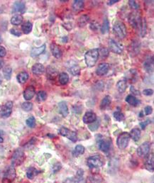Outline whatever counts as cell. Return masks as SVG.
Here are the masks:
<instances>
[{"instance_id":"1","label":"cell","mask_w":154,"mask_h":183,"mask_svg":"<svg viewBox=\"0 0 154 183\" xmlns=\"http://www.w3.org/2000/svg\"><path fill=\"white\" fill-rule=\"evenodd\" d=\"M98 58H99V49L97 48L89 50L85 55V63L88 67H93L95 65Z\"/></svg>"},{"instance_id":"2","label":"cell","mask_w":154,"mask_h":183,"mask_svg":"<svg viewBox=\"0 0 154 183\" xmlns=\"http://www.w3.org/2000/svg\"><path fill=\"white\" fill-rule=\"evenodd\" d=\"M25 159V154L21 148H17L13 153L12 157V165L19 166L23 163Z\"/></svg>"},{"instance_id":"3","label":"cell","mask_w":154,"mask_h":183,"mask_svg":"<svg viewBox=\"0 0 154 183\" xmlns=\"http://www.w3.org/2000/svg\"><path fill=\"white\" fill-rule=\"evenodd\" d=\"M113 31L115 36L119 39H124L127 36V28L124 23L121 22V21H118L114 25L113 27Z\"/></svg>"},{"instance_id":"4","label":"cell","mask_w":154,"mask_h":183,"mask_svg":"<svg viewBox=\"0 0 154 183\" xmlns=\"http://www.w3.org/2000/svg\"><path fill=\"white\" fill-rule=\"evenodd\" d=\"M130 138H131V137H130L129 133H127V132L121 133L118 136L117 140V144L118 148L121 149V150L125 149L128 146V145H129Z\"/></svg>"},{"instance_id":"5","label":"cell","mask_w":154,"mask_h":183,"mask_svg":"<svg viewBox=\"0 0 154 183\" xmlns=\"http://www.w3.org/2000/svg\"><path fill=\"white\" fill-rule=\"evenodd\" d=\"M87 164L90 168H97L102 167L104 162L100 155H95L87 158Z\"/></svg>"},{"instance_id":"6","label":"cell","mask_w":154,"mask_h":183,"mask_svg":"<svg viewBox=\"0 0 154 183\" xmlns=\"http://www.w3.org/2000/svg\"><path fill=\"white\" fill-rule=\"evenodd\" d=\"M142 19L138 12H131L129 16V22L134 29H139L142 24Z\"/></svg>"},{"instance_id":"7","label":"cell","mask_w":154,"mask_h":183,"mask_svg":"<svg viewBox=\"0 0 154 183\" xmlns=\"http://www.w3.org/2000/svg\"><path fill=\"white\" fill-rule=\"evenodd\" d=\"M59 133L61 136L66 137L68 139L72 140V142H76L78 140V136H77L76 132L71 131L69 129L65 127H61L60 129Z\"/></svg>"},{"instance_id":"8","label":"cell","mask_w":154,"mask_h":183,"mask_svg":"<svg viewBox=\"0 0 154 183\" xmlns=\"http://www.w3.org/2000/svg\"><path fill=\"white\" fill-rule=\"evenodd\" d=\"M13 102L9 101L3 106H0V118H7L12 112Z\"/></svg>"},{"instance_id":"9","label":"cell","mask_w":154,"mask_h":183,"mask_svg":"<svg viewBox=\"0 0 154 183\" xmlns=\"http://www.w3.org/2000/svg\"><path fill=\"white\" fill-rule=\"evenodd\" d=\"M16 178V170L14 166H10L7 168L4 174L3 182L4 183H10Z\"/></svg>"},{"instance_id":"10","label":"cell","mask_w":154,"mask_h":183,"mask_svg":"<svg viewBox=\"0 0 154 183\" xmlns=\"http://www.w3.org/2000/svg\"><path fill=\"white\" fill-rule=\"evenodd\" d=\"M109 47L112 52L117 54H121L123 51V45L113 39L109 40Z\"/></svg>"},{"instance_id":"11","label":"cell","mask_w":154,"mask_h":183,"mask_svg":"<svg viewBox=\"0 0 154 183\" xmlns=\"http://www.w3.org/2000/svg\"><path fill=\"white\" fill-rule=\"evenodd\" d=\"M151 144L149 142H144L138 147L136 150V153L138 156L140 157H146L150 152Z\"/></svg>"},{"instance_id":"12","label":"cell","mask_w":154,"mask_h":183,"mask_svg":"<svg viewBox=\"0 0 154 183\" xmlns=\"http://www.w3.org/2000/svg\"><path fill=\"white\" fill-rule=\"evenodd\" d=\"M145 167L146 170L151 172H153L154 170V159L153 154H148L146 156V161L144 162Z\"/></svg>"},{"instance_id":"13","label":"cell","mask_w":154,"mask_h":183,"mask_svg":"<svg viewBox=\"0 0 154 183\" xmlns=\"http://www.w3.org/2000/svg\"><path fill=\"white\" fill-rule=\"evenodd\" d=\"M110 70V65L108 63H101L98 65L96 70V73L99 76H103L107 73Z\"/></svg>"},{"instance_id":"14","label":"cell","mask_w":154,"mask_h":183,"mask_svg":"<svg viewBox=\"0 0 154 183\" xmlns=\"http://www.w3.org/2000/svg\"><path fill=\"white\" fill-rule=\"evenodd\" d=\"M96 120H97V115L94 112H87L85 113L84 116H83V121L85 123H87V124L93 123Z\"/></svg>"},{"instance_id":"15","label":"cell","mask_w":154,"mask_h":183,"mask_svg":"<svg viewBox=\"0 0 154 183\" xmlns=\"http://www.w3.org/2000/svg\"><path fill=\"white\" fill-rule=\"evenodd\" d=\"M129 50L130 54H131L132 56H135L140 52V43L137 40H133L130 45Z\"/></svg>"},{"instance_id":"16","label":"cell","mask_w":154,"mask_h":183,"mask_svg":"<svg viewBox=\"0 0 154 183\" xmlns=\"http://www.w3.org/2000/svg\"><path fill=\"white\" fill-rule=\"evenodd\" d=\"M87 183H105V181L100 174H93L87 178Z\"/></svg>"},{"instance_id":"17","label":"cell","mask_w":154,"mask_h":183,"mask_svg":"<svg viewBox=\"0 0 154 183\" xmlns=\"http://www.w3.org/2000/svg\"><path fill=\"white\" fill-rule=\"evenodd\" d=\"M35 88L33 86L28 87L26 89L23 91V98L27 101L31 100L35 95Z\"/></svg>"},{"instance_id":"18","label":"cell","mask_w":154,"mask_h":183,"mask_svg":"<svg viewBox=\"0 0 154 183\" xmlns=\"http://www.w3.org/2000/svg\"><path fill=\"white\" fill-rule=\"evenodd\" d=\"M51 53H52L53 56H54L55 57H56V58L59 59L62 57V55H63V53H62V50L57 44H55V43L51 44Z\"/></svg>"},{"instance_id":"19","label":"cell","mask_w":154,"mask_h":183,"mask_svg":"<svg viewBox=\"0 0 154 183\" xmlns=\"http://www.w3.org/2000/svg\"><path fill=\"white\" fill-rule=\"evenodd\" d=\"M32 72L36 75H40L44 73L45 71L44 66L40 63H36L35 65H33L31 68Z\"/></svg>"},{"instance_id":"20","label":"cell","mask_w":154,"mask_h":183,"mask_svg":"<svg viewBox=\"0 0 154 183\" xmlns=\"http://www.w3.org/2000/svg\"><path fill=\"white\" fill-rule=\"evenodd\" d=\"M13 12H20L23 13L25 11V4L24 2L18 1L16 2L13 6Z\"/></svg>"},{"instance_id":"21","label":"cell","mask_w":154,"mask_h":183,"mask_svg":"<svg viewBox=\"0 0 154 183\" xmlns=\"http://www.w3.org/2000/svg\"><path fill=\"white\" fill-rule=\"evenodd\" d=\"M58 108L59 112L61 113V115H63V117H66L68 115V107L67 105V103L65 102L62 101L58 103Z\"/></svg>"},{"instance_id":"22","label":"cell","mask_w":154,"mask_h":183,"mask_svg":"<svg viewBox=\"0 0 154 183\" xmlns=\"http://www.w3.org/2000/svg\"><path fill=\"white\" fill-rule=\"evenodd\" d=\"M45 50H46V45L45 44L42 45V46L40 47H38V48H33L31 50V57H35L38 56V55L42 54V53L45 51Z\"/></svg>"},{"instance_id":"23","label":"cell","mask_w":154,"mask_h":183,"mask_svg":"<svg viewBox=\"0 0 154 183\" xmlns=\"http://www.w3.org/2000/svg\"><path fill=\"white\" fill-rule=\"evenodd\" d=\"M144 68L146 69V70L147 72H151L153 71V57L149 56L148 58L146 59V60L144 61Z\"/></svg>"},{"instance_id":"24","label":"cell","mask_w":154,"mask_h":183,"mask_svg":"<svg viewBox=\"0 0 154 183\" xmlns=\"http://www.w3.org/2000/svg\"><path fill=\"white\" fill-rule=\"evenodd\" d=\"M99 148L103 152L106 153L110 148V141L107 140L102 139L99 142Z\"/></svg>"},{"instance_id":"25","label":"cell","mask_w":154,"mask_h":183,"mask_svg":"<svg viewBox=\"0 0 154 183\" xmlns=\"http://www.w3.org/2000/svg\"><path fill=\"white\" fill-rule=\"evenodd\" d=\"M126 102L130 105L134 106H137L140 104V101L138 100L134 96L129 95L126 97Z\"/></svg>"},{"instance_id":"26","label":"cell","mask_w":154,"mask_h":183,"mask_svg":"<svg viewBox=\"0 0 154 183\" xmlns=\"http://www.w3.org/2000/svg\"><path fill=\"white\" fill-rule=\"evenodd\" d=\"M40 173L39 170H38L37 169H36L35 167H30L29 169L27 170L26 172V176L29 179H33L36 175H38V174Z\"/></svg>"},{"instance_id":"27","label":"cell","mask_w":154,"mask_h":183,"mask_svg":"<svg viewBox=\"0 0 154 183\" xmlns=\"http://www.w3.org/2000/svg\"><path fill=\"white\" fill-rule=\"evenodd\" d=\"M130 137L133 139L134 141H138L141 138V131L138 128H135V129H132L131 131V133H129Z\"/></svg>"},{"instance_id":"28","label":"cell","mask_w":154,"mask_h":183,"mask_svg":"<svg viewBox=\"0 0 154 183\" xmlns=\"http://www.w3.org/2000/svg\"><path fill=\"white\" fill-rule=\"evenodd\" d=\"M111 102H112V100H111V97L110 96H105V97L103 98V99L102 100L101 104H100V109H101L102 110L106 109L110 105Z\"/></svg>"},{"instance_id":"29","label":"cell","mask_w":154,"mask_h":183,"mask_svg":"<svg viewBox=\"0 0 154 183\" xmlns=\"http://www.w3.org/2000/svg\"><path fill=\"white\" fill-rule=\"evenodd\" d=\"M84 7V2L82 0H76L74 1V3L72 4V9H73L74 12H79Z\"/></svg>"},{"instance_id":"30","label":"cell","mask_w":154,"mask_h":183,"mask_svg":"<svg viewBox=\"0 0 154 183\" xmlns=\"http://www.w3.org/2000/svg\"><path fill=\"white\" fill-rule=\"evenodd\" d=\"M32 28H33V25H32L31 22L30 21H26L21 26V30L23 32V33L25 34H29V33H31Z\"/></svg>"},{"instance_id":"31","label":"cell","mask_w":154,"mask_h":183,"mask_svg":"<svg viewBox=\"0 0 154 183\" xmlns=\"http://www.w3.org/2000/svg\"><path fill=\"white\" fill-rule=\"evenodd\" d=\"M85 153V147L82 146V145H78L75 146L74 150L72 151V155L74 157H78L80 155H82Z\"/></svg>"},{"instance_id":"32","label":"cell","mask_w":154,"mask_h":183,"mask_svg":"<svg viewBox=\"0 0 154 183\" xmlns=\"http://www.w3.org/2000/svg\"><path fill=\"white\" fill-rule=\"evenodd\" d=\"M117 88L120 93L124 92L127 88V82L125 80H119L117 84Z\"/></svg>"},{"instance_id":"33","label":"cell","mask_w":154,"mask_h":183,"mask_svg":"<svg viewBox=\"0 0 154 183\" xmlns=\"http://www.w3.org/2000/svg\"><path fill=\"white\" fill-rule=\"evenodd\" d=\"M17 81L20 83V84H23L26 82L28 79H29V74L26 72H21L18 74L16 77Z\"/></svg>"},{"instance_id":"34","label":"cell","mask_w":154,"mask_h":183,"mask_svg":"<svg viewBox=\"0 0 154 183\" xmlns=\"http://www.w3.org/2000/svg\"><path fill=\"white\" fill-rule=\"evenodd\" d=\"M23 21V16L21 14H16L14 16H13L11 19V23L13 25L18 26L21 24Z\"/></svg>"},{"instance_id":"35","label":"cell","mask_w":154,"mask_h":183,"mask_svg":"<svg viewBox=\"0 0 154 183\" xmlns=\"http://www.w3.org/2000/svg\"><path fill=\"white\" fill-rule=\"evenodd\" d=\"M89 18L87 15H82V16H81L78 19V26L80 27L85 26L87 23V22L89 21Z\"/></svg>"},{"instance_id":"36","label":"cell","mask_w":154,"mask_h":183,"mask_svg":"<svg viewBox=\"0 0 154 183\" xmlns=\"http://www.w3.org/2000/svg\"><path fill=\"white\" fill-rule=\"evenodd\" d=\"M12 69L10 66H6L3 69V74L4 77L6 80H10L11 77H12Z\"/></svg>"},{"instance_id":"37","label":"cell","mask_w":154,"mask_h":183,"mask_svg":"<svg viewBox=\"0 0 154 183\" xmlns=\"http://www.w3.org/2000/svg\"><path fill=\"white\" fill-rule=\"evenodd\" d=\"M69 80V76L65 72H62L59 74V82L61 85H66Z\"/></svg>"},{"instance_id":"38","label":"cell","mask_w":154,"mask_h":183,"mask_svg":"<svg viewBox=\"0 0 154 183\" xmlns=\"http://www.w3.org/2000/svg\"><path fill=\"white\" fill-rule=\"evenodd\" d=\"M83 174H84V171L82 169H79L77 172L74 183H82L83 182Z\"/></svg>"},{"instance_id":"39","label":"cell","mask_w":154,"mask_h":183,"mask_svg":"<svg viewBox=\"0 0 154 183\" xmlns=\"http://www.w3.org/2000/svg\"><path fill=\"white\" fill-rule=\"evenodd\" d=\"M140 33H141V36L142 37H144L145 35L146 34V29H147V26H146V19H143L142 21V24L140 26Z\"/></svg>"},{"instance_id":"40","label":"cell","mask_w":154,"mask_h":183,"mask_svg":"<svg viewBox=\"0 0 154 183\" xmlns=\"http://www.w3.org/2000/svg\"><path fill=\"white\" fill-rule=\"evenodd\" d=\"M109 30H110V23H109V21L107 19H104L103 24H102V27H101V31L102 33L104 34L107 33L109 32Z\"/></svg>"},{"instance_id":"41","label":"cell","mask_w":154,"mask_h":183,"mask_svg":"<svg viewBox=\"0 0 154 183\" xmlns=\"http://www.w3.org/2000/svg\"><path fill=\"white\" fill-rule=\"evenodd\" d=\"M47 74H48V75L50 78L55 79L58 75V71L50 66V67H48V70H47Z\"/></svg>"},{"instance_id":"42","label":"cell","mask_w":154,"mask_h":183,"mask_svg":"<svg viewBox=\"0 0 154 183\" xmlns=\"http://www.w3.org/2000/svg\"><path fill=\"white\" fill-rule=\"evenodd\" d=\"M70 72L72 75L74 76H78L80 74V68L78 65H72L71 67L70 68Z\"/></svg>"},{"instance_id":"43","label":"cell","mask_w":154,"mask_h":183,"mask_svg":"<svg viewBox=\"0 0 154 183\" xmlns=\"http://www.w3.org/2000/svg\"><path fill=\"white\" fill-rule=\"evenodd\" d=\"M47 99V94L46 92L44 91H40L38 92L36 96V99L38 100L39 102H44L45 100Z\"/></svg>"},{"instance_id":"44","label":"cell","mask_w":154,"mask_h":183,"mask_svg":"<svg viewBox=\"0 0 154 183\" xmlns=\"http://www.w3.org/2000/svg\"><path fill=\"white\" fill-rule=\"evenodd\" d=\"M21 108H22L23 110L26 111V112H29V111H31L32 109H33V104H32L31 102H23V103L21 104Z\"/></svg>"},{"instance_id":"45","label":"cell","mask_w":154,"mask_h":183,"mask_svg":"<svg viewBox=\"0 0 154 183\" xmlns=\"http://www.w3.org/2000/svg\"><path fill=\"white\" fill-rule=\"evenodd\" d=\"M26 125L30 128H34L36 126V119L33 116H31L28 118L26 121Z\"/></svg>"},{"instance_id":"46","label":"cell","mask_w":154,"mask_h":183,"mask_svg":"<svg viewBox=\"0 0 154 183\" xmlns=\"http://www.w3.org/2000/svg\"><path fill=\"white\" fill-rule=\"evenodd\" d=\"M114 117L117 121H121L124 119V115L123 114V113H121L120 111H117L114 113Z\"/></svg>"},{"instance_id":"47","label":"cell","mask_w":154,"mask_h":183,"mask_svg":"<svg viewBox=\"0 0 154 183\" xmlns=\"http://www.w3.org/2000/svg\"><path fill=\"white\" fill-rule=\"evenodd\" d=\"M109 55V50L106 48L99 49V56L102 57V59L106 58Z\"/></svg>"},{"instance_id":"48","label":"cell","mask_w":154,"mask_h":183,"mask_svg":"<svg viewBox=\"0 0 154 183\" xmlns=\"http://www.w3.org/2000/svg\"><path fill=\"white\" fill-rule=\"evenodd\" d=\"M129 4L130 6V7L131 9H133L134 10H137L139 9V4L138 3H136V1H133V0H130L129 1Z\"/></svg>"},{"instance_id":"49","label":"cell","mask_w":154,"mask_h":183,"mask_svg":"<svg viewBox=\"0 0 154 183\" xmlns=\"http://www.w3.org/2000/svg\"><path fill=\"white\" fill-rule=\"evenodd\" d=\"M98 121L99 120H96L95 122H93L94 123L93 125L89 126V129H90L91 131H95V130H97L98 129V127H99V125H100V122Z\"/></svg>"},{"instance_id":"50","label":"cell","mask_w":154,"mask_h":183,"mask_svg":"<svg viewBox=\"0 0 154 183\" xmlns=\"http://www.w3.org/2000/svg\"><path fill=\"white\" fill-rule=\"evenodd\" d=\"M99 28H100L99 23L95 22V21H93V22H92L90 23V29L93 30V31H97V30H99Z\"/></svg>"},{"instance_id":"51","label":"cell","mask_w":154,"mask_h":183,"mask_svg":"<svg viewBox=\"0 0 154 183\" xmlns=\"http://www.w3.org/2000/svg\"><path fill=\"white\" fill-rule=\"evenodd\" d=\"M10 32H11V33L13 34V35L18 36V37L21 36V34H22L21 31H19V29H12L10 30Z\"/></svg>"},{"instance_id":"52","label":"cell","mask_w":154,"mask_h":183,"mask_svg":"<svg viewBox=\"0 0 154 183\" xmlns=\"http://www.w3.org/2000/svg\"><path fill=\"white\" fill-rule=\"evenodd\" d=\"M151 123V121L150 119H147L146 121L140 123V126L142 127V129H145V128H146L149 124H150Z\"/></svg>"},{"instance_id":"53","label":"cell","mask_w":154,"mask_h":183,"mask_svg":"<svg viewBox=\"0 0 154 183\" xmlns=\"http://www.w3.org/2000/svg\"><path fill=\"white\" fill-rule=\"evenodd\" d=\"M61 167H62L61 164L60 163H57L56 164H55L53 167V172H57L58 171H59V170L61 169Z\"/></svg>"},{"instance_id":"54","label":"cell","mask_w":154,"mask_h":183,"mask_svg":"<svg viewBox=\"0 0 154 183\" xmlns=\"http://www.w3.org/2000/svg\"><path fill=\"white\" fill-rule=\"evenodd\" d=\"M152 111H153L152 107H151V106H147L144 108V113H145V114H146V115L151 114V113H152Z\"/></svg>"},{"instance_id":"55","label":"cell","mask_w":154,"mask_h":183,"mask_svg":"<svg viewBox=\"0 0 154 183\" xmlns=\"http://www.w3.org/2000/svg\"><path fill=\"white\" fill-rule=\"evenodd\" d=\"M143 94H144V95H146V96H151L153 94V90L151 89H144V90L143 91Z\"/></svg>"},{"instance_id":"56","label":"cell","mask_w":154,"mask_h":183,"mask_svg":"<svg viewBox=\"0 0 154 183\" xmlns=\"http://www.w3.org/2000/svg\"><path fill=\"white\" fill-rule=\"evenodd\" d=\"M6 54V50L4 47L0 46V57H3Z\"/></svg>"},{"instance_id":"57","label":"cell","mask_w":154,"mask_h":183,"mask_svg":"<svg viewBox=\"0 0 154 183\" xmlns=\"http://www.w3.org/2000/svg\"><path fill=\"white\" fill-rule=\"evenodd\" d=\"M130 91L132 93H134V95H140V92L138 90V89H136L135 87L131 86V88H130Z\"/></svg>"},{"instance_id":"58","label":"cell","mask_w":154,"mask_h":183,"mask_svg":"<svg viewBox=\"0 0 154 183\" xmlns=\"http://www.w3.org/2000/svg\"><path fill=\"white\" fill-rule=\"evenodd\" d=\"M4 132L3 130H0V143L4 142Z\"/></svg>"},{"instance_id":"59","label":"cell","mask_w":154,"mask_h":183,"mask_svg":"<svg viewBox=\"0 0 154 183\" xmlns=\"http://www.w3.org/2000/svg\"><path fill=\"white\" fill-rule=\"evenodd\" d=\"M118 2L119 0H111V1H109L108 4L109 5H112V4H114L115 3H117Z\"/></svg>"},{"instance_id":"60","label":"cell","mask_w":154,"mask_h":183,"mask_svg":"<svg viewBox=\"0 0 154 183\" xmlns=\"http://www.w3.org/2000/svg\"><path fill=\"white\" fill-rule=\"evenodd\" d=\"M4 66V61L2 60H0V69L3 67Z\"/></svg>"},{"instance_id":"61","label":"cell","mask_w":154,"mask_h":183,"mask_svg":"<svg viewBox=\"0 0 154 183\" xmlns=\"http://www.w3.org/2000/svg\"><path fill=\"white\" fill-rule=\"evenodd\" d=\"M2 42V38H1V36H0V43H1Z\"/></svg>"},{"instance_id":"62","label":"cell","mask_w":154,"mask_h":183,"mask_svg":"<svg viewBox=\"0 0 154 183\" xmlns=\"http://www.w3.org/2000/svg\"><path fill=\"white\" fill-rule=\"evenodd\" d=\"M1 83H2V78H0V84H1Z\"/></svg>"},{"instance_id":"63","label":"cell","mask_w":154,"mask_h":183,"mask_svg":"<svg viewBox=\"0 0 154 183\" xmlns=\"http://www.w3.org/2000/svg\"><path fill=\"white\" fill-rule=\"evenodd\" d=\"M0 174H1V172H0Z\"/></svg>"}]
</instances>
